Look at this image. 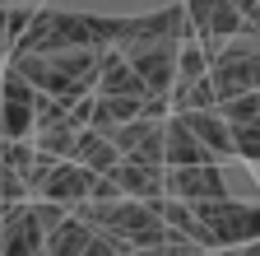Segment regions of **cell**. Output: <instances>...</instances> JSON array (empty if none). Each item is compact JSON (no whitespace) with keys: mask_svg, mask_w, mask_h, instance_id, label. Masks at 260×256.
Wrapping results in <instances>:
<instances>
[{"mask_svg":"<svg viewBox=\"0 0 260 256\" xmlns=\"http://www.w3.org/2000/svg\"><path fill=\"white\" fill-rule=\"evenodd\" d=\"M5 66H14L38 93H51V98H84V93H93V79H98V47L23 51V56H5Z\"/></svg>","mask_w":260,"mask_h":256,"instance_id":"1","label":"cell"},{"mask_svg":"<svg viewBox=\"0 0 260 256\" xmlns=\"http://www.w3.org/2000/svg\"><path fill=\"white\" fill-rule=\"evenodd\" d=\"M112 42V19L79 14V10H38L28 28L10 42L5 56L23 51H70V47H107Z\"/></svg>","mask_w":260,"mask_h":256,"instance_id":"2","label":"cell"},{"mask_svg":"<svg viewBox=\"0 0 260 256\" xmlns=\"http://www.w3.org/2000/svg\"><path fill=\"white\" fill-rule=\"evenodd\" d=\"M209 79H214L218 103L260 89V33H255V28H242V33L223 38L214 47V56H209Z\"/></svg>","mask_w":260,"mask_h":256,"instance_id":"3","label":"cell"},{"mask_svg":"<svg viewBox=\"0 0 260 256\" xmlns=\"http://www.w3.org/2000/svg\"><path fill=\"white\" fill-rule=\"evenodd\" d=\"M93 191V168L75 163V158H56L32 145L28 163V201H56V205H79Z\"/></svg>","mask_w":260,"mask_h":256,"instance_id":"4","label":"cell"},{"mask_svg":"<svg viewBox=\"0 0 260 256\" xmlns=\"http://www.w3.org/2000/svg\"><path fill=\"white\" fill-rule=\"evenodd\" d=\"M190 210L200 214L209 251L218 247H246L260 238V201L246 196H223V201H190Z\"/></svg>","mask_w":260,"mask_h":256,"instance_id":"5","label":"cell"},{"mask_svg":"<svg viewBox=\"0 0 260 256\" xmlns=\"http://www.w3.org/2000/svg\"><path fill=\"white\" fill-rule=\"evenodd\" d=\"M237 163V158H233ZM233 163H177V168H162V196H177V201H223V196H246V182L237 186Z\"/></svg>","mask_w":260,"mask_h":256,"instance_id":"6","label":"cell"},{"mask_svg":"<svg viewBox=\"0 0 260 256\" xmlns=\"http://www.w3.org/2000/svg\"><path fill=\"white\" fill-rule=\"evenodd\" d=\"M181 10H186V23H190V38L205 47V56H214V47L223 38H233V33L246 28V19H242V10L233 0H186Z\"/></svg>","mask_w":260,"mask_h":256,"instance_id":"7","label":"cell"},{"mask_svg":"<svg viewBox=\"0 0 260 256\" xmlns=\"http://www.w3.org/2000/svg\"><path fill=\"white\" fill-rule=\"evenodd\" d=\"M42 251H60V256H79V251H93V256H121V251H116V242H112L103 229H93L88 219H79L75 210L65 214L56 229H47Z\"/></svg>","mask_w":260,"mask_h":256,"instance_id":"8","label":"cell"},{"mask_svg":"<svg viewBox=\"0 0 260 256\" xmlns=\"http://www.w3.org/2000/svg\"><path fill=\"white\" fill-rule=\"evenodd\" d=\"M107 140L125 158H144V163H162V121L158 117H125L107 126Z\"/></svg>","mask_w":260,"mask_h":256,"instance_id":"9","label":"cell"},{"mask_svg":"<svg viewBox=\"0 0 260 256\" xmlns=\"http://www.w3.org/2000/svg\"><path fill=\"white\" fill-rule=\"evenodd\" d=\"M98 98H149V89L140 84V75L130 70V61L107 42L98 47V79H93Z\"/></svg>","mask_w":260,"mask_h":256,"instance_id":"10","label":"cell"},{"mask_svg":"<svg viewBox=\"0 0 260 256\" xmlns=\"http://www.w3.org/2000/svg\"><path fill=\"white\" fill-rule=\"evenodd\" d=\"M42 219L32 201H14L0 214V251H42Z\"/></svg>","mask_w":260,"mask_h":256,"instance_id":"11","label":"cell"},{"mask_svg":"<svg viewBox=\"0 0 260 256\" xmlns=\"http://www.w3.org/2000/svg\"><path fill=\"white\" fill-rule=\"evenodd\" d=\"M181 117H186V126L195 131V140L209 149L214 163H233V158H237V149H233V126H228V117L218 107H186Z\"/></svg>","mask_w":260,"mask_h":256,"instance_id":"12","label":"cell"},{"mask_svg":"<svg viewBox=\"0 0 260 256\" xmlns=\"http://www.w3.org/2000/svg\"><path fill=\"white\" fill-rule=\"evenodd\" d=\"M121 186V196H135V201H158L162 196V163H144V158H116L107 168Z\"/></svg>","mask_w":260,"mask_h":256,"instance_id":"13","label":"cell"},{"mask_svg":"<svg viewBox=\"0 0 260 256\" xmlns=\"http://www.w3.org/2000/svg\"><path fill=\"white\" fill-rule=\"evenodd\" d=\"M209 149L195 140V131L186 126L181 112H168L162 117V168H177V163H205Z\"/></svg>","mask_w":260,"mask_h":256,"instance_id":"14","label":"cell"},{"mask_svg":"<svg viewBox=\"0 0 260 256\" xmlns=\"http://www.w3.org/2000/svg\"><path fill=\"white\" fill-rule=\"evenodd\" d=\"M70 158L75 163H84V168H93V173H107L112 163H116V145L107 140V131H93V126H79V135H75V149H70Z\"/></svg>","mask_w":260,"mask_h":256,"instance_id":"15","label":"cell"},{"mask_svg":"<svg viewBox=\"0 0 260 256\" xmlns=\"http://www.w3.org/2000/svg\"><path fill=\"white\" fill-rule=\"evenodd\" d=\"M5 10H10V5H0V56L10 51V28H5Z\"/></svg>","mask_w":260,"mask_h":256,"instance_id":"16","label":"cell"},{"mask_svg":"<svg viewBox=\"0 0 260 256\" xmlns=\"http://www.w3.org/2000/svg\"><path fill=\"white\" fill-rule=\"evenodd\" d=\"M0 135H5V107H0Z\"/></svg>","mask_w":260,"mask_h":256,"instance_id":"17","label":"cell"},{"mask_svg":"<svg viewBox=\"0 0 260 256\" xmlns=\"http://www.w3.org/2000/svg\"><path fill=\"white\" fill-rule=\"evenodd\" d=\"M5 205H10V201H0V214H5Z\"/></svg>","mask_w":260,"mask_h":256,"instance_id":"18","label":"cell"},{"mask_svg":"<svg viewBox=\"0 0 260 256\" xmlns=\"http://www.w3.org/2000/svg\"><path fill=\"white\" fill-rule=\"evenodd\" d=\"M0 5H10V0H0Z\"/></svg>","mask_w":260,"mask_h":256,"instance_id":"19","label":"cell"},{"mask_svg":"<svg viewBox=\"0 0 260 256\" xmlns=\"http://www.w3.org/2000/svg\"><path fill=\"white\" fill-rule=\"evenodd\" d=\"M255 168H260V163H255Z\"/></svg>","mask_w":260,"mask_h":256,"instance_id":"20","label":"cell"}]
</instances>
